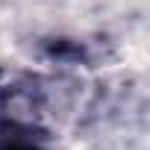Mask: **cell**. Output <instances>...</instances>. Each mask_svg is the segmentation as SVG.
Here are the masks:
<instances>
[{"instance_id": "6da1fadb", "label": "cell", "mask_w": 150, "mask_h": 150, "mask_svg": "<svg viewBox=\"0 0 150 150\" xmlns=\"http://www.w3.org/2000/svg\"><path fill=\"white\" fill-rule=\"evenodd\" d=\"M0 150H44L41 132L21 121H0Z\"/></svg>"}]
</instances>
